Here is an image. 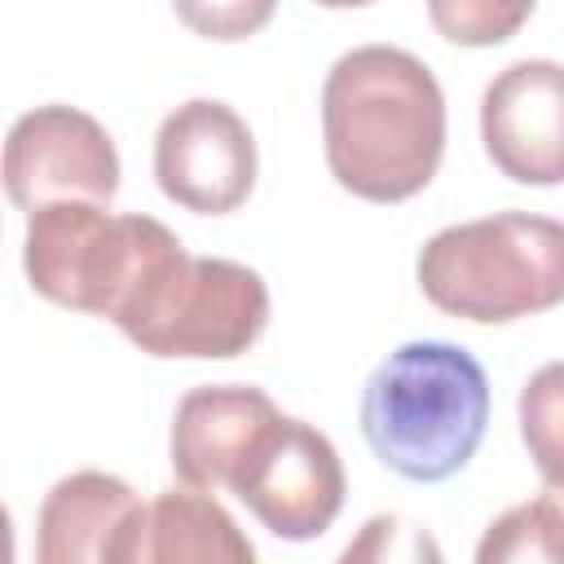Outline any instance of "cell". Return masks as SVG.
I'll return each mask as SVG.
<instances>
[{
    "label": "cell",
    "instance_id": "8",
    "mask_svg": "<svg viewBox=\"0 0 564 564\" xmlns=\"http://www.w3.org/2000/svg\"><path fill=\"white\" fill-rule=\"evenodd\" d=\"M154 181L176 207L198 216L242 207L256 185V141L247 119L216 97L176 106L154 132Z\"/></svg>",
    "mask_w": 564,
    "mask_h": 564
},
{
    "label": "cell",
    "instance_id": "6",
    "mask_svg": "<svg viewBox=\"0 0 564 564\" xmlns=\"http://www.w3.org/2000/svg\"><path fill=\"white\" fill-rule=\"evenodd\" d=\"M229 489L273 538L313 542L344 507V463L326 432L282 414L234 471Z\"/></svg>",
    "mask_w": 564,
    "mask_h": 564
},
{
    "label": "cell",
    "instance_id": "11",
    "mask_svg": "<svg viewBox=\"0 0 564 564\" xmlns=\"http://www.w3.org/2000/svg\"><path fill=\"white\" fill-rule=\"evenodd\" d=\"M154 560H212L251 564L256 546L242 538L234 516L207 489H167L154 502H137L115 533L106 564H154Z\"/></svg>",
    "mask_w": 564,
    "mask_h": 564
},
{
    "label": "cell",
    "instance_id": "13",
    "mask_svg": "<svg viewBox=\"0 0 564 564\" xmlns=\"http://www.w3.org/2000/svg\"><path fill=\"white\" fill-rule=\"evenodd\" d=\"M520 436L546 485H564V361H546L520 388Z\"/></svg>",
    "mask_w": 564,
    "mask_h": 564
},
{
    "label": "cell",
    "instance_id": "10",
    "mask_svg": "<svg viewBox=\"0 0 564 564\" xmlns=\"http://www.w3.org/2000/svg\"><path fill=\"white\" fill-rule=\"evenodd\" d=\"M278 419L282 414L273 397L251 383L189 388L172 414V471L181 485L212 494L234 480V471Z\"/></svg>",
    "mask_w": 564,
    "mask_h": 564
},
{
    "label": "cell",
    "instance_id": "4",
    "mask_svg": "<svg viewBox=\"0 0 564 564\" xmlns=\"http://www.w3.org/2000/svg\"><path fill=\"white\" fill-rule=\"evenodd\" d=\"M181 251V238L154 216H115L93 198H62L26 212L22 264L31 286L93 317L119 322L141 286Z\"/></svg>",
    "mask_w": 564,
    "mask_h": 564
},
{
    "label": "cell",
    "instance_id": "9",
    "mask_svg": "<svg viewBox=\"0 0 564 564\" xmlns=\"http://www.w3.org/2000/svg\"><path fill=\"white\" fill-rule=\"evenodd\" d=\"M480 141L516 185H564V66L524 57L480 97Z\"/></svg>",
    "mask_w": 564,
    "mask_h": 564
},
{
    "label": "cell",
    "instance_id": "5",
    "mask_svg": "<svg viewBox=\"0 0 564 564\" xmlns=\"http://www.w3.org/2000/svg\"><path fill=\"white\" fill-rule=\"evenodd\" d=\"M150 357L225 361L247 352L269 326V286L256 269L185 247L141 286L115 322Z\"/></svg>",
    "mask_w": 564,
    "mask_h": 564
},
{
    "label": "cell",
    "instance_id": "3",
    "mask_svg": "<svg viewBox=\"0 0 564 564\" xmlns=\"http://www.w3.org/2000/svg\"><path fill=\"white\" fill-rule=\"evenodd\" d=\"M419 291L449 317L516 322L564 304V220L494 212L432 234L419 251Z\"/></svg>",
    "mask_w": 564,
    "mask_h": 564
},
{
    "label": "cell",
    "instance_id": "17",
    "mask_svg": "<svg viewBox=\"0 0 564 564\" xmlns=\"http://www.w3.org/2000/svg\"><path fill=\"white\" fill-rule=\"evenodd\" d=\"M326 9H361V4H375V0H317Z\"/></svg>",
    "mask_w": 564,
    "mask_h": 564
},
{
    "label": "cell",
    "instance_id": "15",
    "mask_svg": "<svg viewBox=\"0 0 564 564\" xmlns=\"http://www.w3.org/2000/svg\"><path fill=\"white\" fill-rule=\"evenodd\" d=\"M172 9L194 35L234 44V40L264 31L278 0H172Z\"/></svg>",
    "mask_w": 564,
    "mask_h": 564
},
{
    "label": "cell",
    "instance_id": "1",
    "mask_svg": "<svg viewBox=\"0 0 564 564\" xmlns=\"http://www.w3.org/2000/svg\"><path fill=\"white\" fill-rule=\"evenodd\" d=\"M330 176L366 203L427 189L445 154V93L427 62L392 44L344 53L322 84Z\"/></svg>",
    "mask_w": 564,
    "mask_h": 564
},
{
    "label": "cell",
    "instance_id": "2",
    "mask_svg": "<svg viewBox=\"0 0 564 564\" xmlns=\"http://www.w3.org/2000/svg\"><path fill=\"white\" fill-rule=\"evenodd\" d=\"M489 423L485 366L445 339L392 348L366 379L361 436L375 458L419 485L449 480L471 463Z\"/></svg>",
    "mask_w": 564,
    "mask_h": 564
},
{
    "label": "cell",
    "instance_id": "16",
    "mask_svg": "<svg viewBox=\"0 0 564 564\" xmlns=\"http://www.w3.org/2000/svg\"><path fill=\"white\" fill-rule=\"evenodd\" d=\"M542 494H546V502L555 511V524H560V538H564V485H546Z\"/></svg>",
    "mask_w": 564,
    "mask_h": 564
},
{
    "label": "cell",
    "instance_id": "7",
    "mask_svg": "<svg viewBox=\"0 0 564 564\" xmlns=\"http://www.w3.org/2000/svg\"><path fill=\"white\" fill-rule=\"evenodd\" d=\"M4 189L22 212L62 198L110 203L119 189L115 141L75 106H35L4 137Z\"/></svg>",
    "mask_w": 564,
    "mask_h": 564
},
{
    "label": "cell",
    "instance_id": "14",
    "mask_svg": "<svg viewBox=\"0 0 564 564\" xmlns=\"http://www.w3.org/2000/svg\"><path fill=\"white\" fill-rule=\"evenodd\" d=\"M538 0H427V18L436 35L463 48H489L511 40Z\"/></svg>",
    "mask_w": 564,
    "mask_h": 564
},
{
    "label": "cell",
    "instance_id": "12",
    "mask_svg": "<svg viewBox=\"0 0 564 564\" xmlns=\"http://www.w3.org/2000/svg\"><path fill=\"white\" fill-rule=\"evenodd\" d=\"M137 494L128 480L106 471L62 476L35 516V560L40 564H106V551L123 520L132 516Z\"/></svg>",
    "mask_w": 564,
    "mask_h": 564
}]
</instances>
